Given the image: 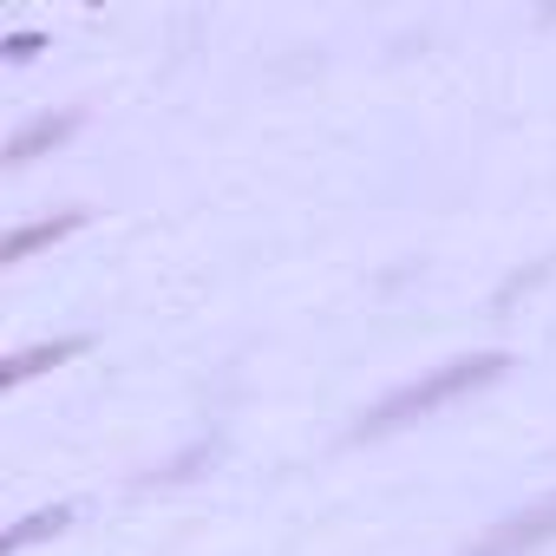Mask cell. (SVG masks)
I'll return each instance as SVG.
<instances>
[{
	"label": "cell",
	"mask_w": 556,
	"mask_h": 556,
	"mask_svg": "<svg viewBox=\"0 0 556 556\" xmlns=\"http://www.w3.org/2000/svg\"><path fill=\"white\" fill-rule=\"evenodd\" d=\"M504 367H510V354H471V361H452V367H439V374H426V380H413V387L387 393L374 413H361L354 439H361V445H367V439H387V432H400V426H413V419H426V413L452 406L458 393H478V387H491Z\"/></svg>",
	"instance_id": "6da1fadb"
},
{
	"label": "cell",
	"mask_w": 556,
	"mask_h": 556,
	"mask_svg": "<svg viewBox=\"0 0 556 556\" xmlns=\"http://www.w3.org/2000/svg\"><path fill=\"white\" fill-rule=\"evenodd\" d=\"M549 536H556V497H543V504L504 517V523H497L478 549H465V556H523V549H536V543H549Z\"/></svg>",
	"instance_id": "7a4b0ae2"
},
{
	"label": "cell",
	"mask_w": 556,
	"mask_h": 556,
	"mask_svg": "<svg viewBox=\"0 0 556 556\" xmlns=\"http://www.w3.org/2000/svg\"><path fill=\"white\" fill-rule=\"evenodd\" d=\"M73 131H79V112H60V118H34V125H21V131L8 138V164H34L40 151L66 144Z\"/></svg>",
	"instance_id": "3957f363"
},
{
	"label": "cell",
	"mask_w": 556,
	"mask_h": 556,
	"mask_svg": "<svg viewBox=\"0 0 556 556\" xmlns=\"http://www.w3.org/2000/svg\"><path fill=\"white\" fill-rule=\"evenodd\" d=\"M86 348H92L86 334H66V341H53V348H27V354H14L8 367H0V387H21V380L47 374V367H60V361H79Z\"/></svg>",
	"instance_id": "277c9868"
},
{
	"label": "cell",
	"mask_w": 556,
	"mask_h": 556,
	"mask_svg": "<svg viewBox=\"0 0 556 556\" xmlns=\"http://www.w3.org/2000/svg\"><path fill=\"white\" fill-rule=\"evenodd\" d=\"M79 223H86V210H60V216H47V223H21L0 255H8V262H27L34 249H53V242H60V236H73Z\"/></svg>",
	"instance_id": "5b68a950"
},
{
	"label": "cell",
	"mask_w": 556,
	"mask_h": 556,
	"mask_svg": "<svg viewBox=\"0 0 556 556\" xmlns=\"http://www.w3.org/2000/svg\"><path fill=\"white\" fill-rule=\"evenodd\" d=\"M66 523H73V504H53V510H34L27 523H14L8 536H0V549H8V556H21L27 543H40V536H60Z\"/></svg>",
	"instance_id": "8992f818"
},
{
	"label": "cell",
	"mask_w": 556,
	"mask_h": 556,
	"mask_svg": "<svg viewBox=\"0 0 556 556\" xmlns=\"http://www.w3.org/2000/svg\"><path fill=\"white\" fill-rule=\"evenodd\" d=\"M34 53H40V34H14L8 40V60H34Z\"/></svg>",
	"instance_id": "52a82bcc"
}]
</instances>
